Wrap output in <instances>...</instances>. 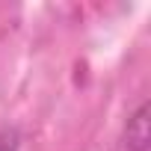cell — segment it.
Returning <instances> with one entry per match:
<instances>
[{
	"label": "cell",
	"mask_w": 151,
	"mask_h": 151,
	"mask_svg": "<svg viewBox=\"0 0 151 151\" xmlns=\"http://www.w3.org/2000/svg\"><path fill=\"white\" fill-rule=\"evenodd\" d=\"M0 151H18L15 142H0Z\"/></svg>",
	"instance_id": "2"
},
{
	"label": "cell",
	"mask_w": 151,
	"mask_h": 151,
	"mask_svg": "<svg viewBox=\"0 0 151 151\" xmlns=\"http://www.w3.org/2000/svg\"><path fill=\"white\" fill-rule=\"evenodd\" d=\"M148 142H151V130H148V101H142L139 110L127 119L124 145H127V151H148Z\"/></svg>",
	"instance_id": "1"
}]
</instances>
